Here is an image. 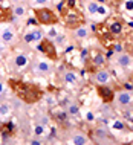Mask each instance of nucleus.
Wrapping results in <instances>:
<instances>
[{
    "instance_id": "1",
    "label": "nucleus",
    "mask_w": 133,
    "mask_h": 145,
    "mask_svg": "<svg viewBox=\"0 0 133 145\" xmlns=\"http://www.w3.org/2000/svg\"><path fill=\"white\" fill-rule=\"evenodd\" d=\"M9 86L15 95L26 104H35L43 98V90L35 84L25 83L22 80H9Z\"/></svg>"
},
{
    "instance_id": "2",
    "label": "nucleus",
    "mask_w": 133,
    "mask_h": 145,
    "mask_svg": "<svg viewBox=\"0 0 133 145\" xmlns=\"http://www.w3.org/2000/svg\"><path fill=\"white\" fill-rule=\"evenodd\" d=\"M34 18L37 20V23H40L43 26H54L58 25L60 22V17L54 9L46 6H40V8H35L34 9Z\"/></svg>"
},
{
    "instance_id": "3",
    "label": "nucleus",
    "mask_w": 133,
    "mask_h": 145,
    "mask_svg": "<svg viewBox=\"0 0 133 145\" xmlns=\"http://www.w3.org/2000/svg\"><path fill=\"white\" fill-rule=\"evenodd\" d=\"M37 50H40L45 57L49 58V61H57L58 60V50L54 40L48 37H43L40 41L37 43Z\"/></svg>"
},
{
    "instance_id": "4",
    "label": "nucleus",
    "mask_w": 133,
    "mask_h": 145,
    "mask_svg": "<svg viewBox=\"0 0 133 145\" xmlns=\"http://www.w3.org/2000/svg\"><path fill=\"white\" fill-rule=\"evenodd\" d=\"M84 22H86V18H84V15L83 12H80V11L77 9H69V12L64 15V26L67 29H77V28H80V26H83L84 25Z\"/></svg>"
},
{
    "instance_id": "5",
    "label": "nucleus",
    "mask_w": 133,
    "mask_h": 145,
    "mask_svg": "<svg viewBox=\"0 0 133 145\" xmlns=\"http://www.w3.org/2000/svg\"><path fill=\"white\" fill-rule=\"evenodd\" d=\"M95 90H96L98 98L103 101L104 104H112L113 101H115V98H116L115 90H113L110 86H107V84H96Z\"/></svg>"
},
{
    "instance_id": "6",
    "label": "nucleus",
    "mask_w": 133,
    "mask_h": 145,
    "mask_svg": "<svg viewBox=\"0 0 133 145\" xmlns=\"http://www.w3.org/2000/svg\"><path fill=\"white\" fill-rule=\"evenodd\" d=\"M92 136V142H113V139L110 138V133L104 128H93L90 131Z\"/></svg>"
},
{
    "instance_id": "7",
    "label": "nucleus",
    "mask_w": 133,
    "mask_h": 145,
    "mask_svg": "<svg viewBox=\"0 0 133 145\" xmlns=\"http://www.w3.org/2000/svg\"><path fill=\"white\" fill-rule=\"evenodd\" d=\"M105 25H107L110 34H113L115 37L119 34H123V31H124V22L119 20V18H112V20H109Z\"/></svg>"
},
{
    "instance_id": "8",
    "label": "nucleus",
    "mask_w": 133,
    "mask_h": 145,
    "mask_svg": "<svg viewBox=\"0 0 133 145\" xmlns=\"http://www.w3.org/2000/svg\"><path fill=\"white\" fill-rule=\"evenodd\" d=\"M93 78H95L96 84H107L109 81H110V72L109 70H105L104 67L103 69H96L95 72H93Z\"/></svg>"
},
{
    "instance_id": "9",
    "label": "nucleus",
    "mask_w": 133,
    "mask_h": 145,
    "mask_svg": "<svg viewBox=\"0 0 133 145\" xmlns=\"http://www.w3.org/2000/svg\"><path fill=\"white\" fill-rule=\"evenodd\" d=\"M90 64L95 69H103V67H105V64H107V58H105V55L103 52L96 50V52L93 54L92 60H90Z\"/></svg>"
},
{
    "instance_id": "10",
    "label": "nucleus",
    "mask_w": 133,
    "mask_h": 145,
    "mask_svg": "<svg viewBox=\"0 0 133 145\" xmlns=\"http://www.w3.org/2000/svg\"><path fill=\"white\" fill-rule=\"evenodd\" d=\"M132 63H133V58H132L130 54H127V52H121L119 54V57H118V66L119 67L127 69V67L132 66Z\"/></svg>"
},
{
    "instance_id": "11",
    "label": "nucleus",
    "mask_w": 133,
    "mask_h": 145,
    "mask_svg": "<svg viewBox=\"0 0 133 145\" xmlns=\"http://www.w3.org/2000/svg\"><path fill=\"white\" fill-rule=\"evenodd\" d=\"M89 142H90V139H89V136L86 135V133H80V131L73 133V136H72V144L73 145H86Z\"/></svg>"
},
{
    "instance_id": "12",
    "label": "nucleus",
    "mask_w": 133,
    "mask_h": 145,
    "mask_svg": "<svg viewBox=\"0 0 133 145\" xmlns=\"http://www.w3.org/2000/svg\"><path fill=\"white\" fill-rule=\"evenodd\" d=\"M12 63H14V66L17 69H25L26 66L29 64V58L26 57V55H23V54H20V55H15L14 57Z\"/></svg>"
},
{
    "instance_id": "13",
    "label": "nucleus",
    "mask_w": 133,
    "mask_h": 145,
    "mask_svg": "<svg viewBox=\"0 0 133 145\" xmlns=\"http://www.w3.org/2000/svg\"><path fill=\"white\" fill-rule=\"evenodd\" d=\"M72 35L75 37V40H84V38H87V35H89V29H87V26H80V28H77V29H73L72 31Z\"/></svg>"
},
{
    "instance_id": "14",
    "label": "nucleus",
    "mask_w": 133,
    "mask_h": 145,
    "mask_svg": "<svg viewBox=\"0 0 133 145\" xmlns=\"http://www.w3.org/2000/svg\"><path fill=\"white\" fill-rule=\"evenodd\" d=\"M14 31L12 29H3L2 32H0V40H2L3 43H6V44H9V43L14 41Z\"/></svg>"
},
{
    "instance_id": "15",
    "label": "nucleus",
    "mask_w": 133,
    "mask_h": 145,
    "mask_svg": "<svg viewBox=\"0 0 133 145\" xmlns=\"http://www.w3.org/2000/svg\"><path fill=\"white\" fill-rule=\"evenodd\" d=\"M52 116H54V119H55L58 124H69V121H67L69 113H67V112H64V110L54 112V113H52Z\"/></svg>"
},
{
    "instance_id": "16",
    "label": "nucleus",
    "mask_w": 133,
    "mask_h": 145,
    "mask_svg": "<svg viewBox=\"0 0 133 145\" xmlns=\"http://www.w3.org/2000/svg\"><path fill=\"white\" fill-rule=\"evenodd\" d=\"M115 99H118V103L121 105H128V104H132V95L128 92H121L116 95Z\"/></svg>"
},
{
    "instance_id": "17",
    "label": "nucleus",
    "mask_w": 133,
    "mask_h": 145,
    "mask_svg": "<svg viewBox=\"0 0 133 145\" xmlns=\"http://www.w3.org/2000/svg\"><path fill=\"white\" fill-rule=\"evenodd\" d=\"M12 15L14 17H17V18H20V17H23V15L26 14V6L25 5H22V3H15V5L12 6Z\"/></svg>"
},
{
    "instance_id": "18",
    "label": "nucleus",
    "mask_w": 133,
    "mask_h": 145,
    "mask_svg": "<svg viewBox=\"0 0 133 145\" xmlns=\"http://www.w3.org/2000/svg\"><path fill=\"white\" fill-rule=\"evenodd\" d=\"M50 69H52V66H50L49 61H38L37 64V70L40 73H49Z\"/></svg>"
},
{
    "instance_id": "19",
    "label": "nucleus",
    "mask_w": 133,
    "mask_h": 145,
    "mask_svg": "<svg viewBox=\"0 0 133 145\" xmlns=\"http://www.w3.org/2000/svg\"><path fill=\"white\" fill-rule=\"evenodd\" d=\"M64 81H66L67 84H73V83H77V81H78L77 73H75V72H72V70L66 72V73H64Z\"/></svg>"
},
{
    "instance_id": "20",
    "label": "nucleus",
    "mask_w": 133,
    "mask_h": 145,
    "mask_svg": "<svg viewBox=\"0 0 133 145\" xmlns=\"http://www.w3.org/2000/svg\"><path fill=\"white\" fill-rule=\"evenodd\" d=\"M34 135L37 136V138H41L43 135H45V125L40 124V122H37L34 125Z\"/></svg>"
},
{
    "instance_id": "21",
    "label": "nucleus",
    "mask_w": 133,
    "mask_h": 145,
    "mask_svg": "<svg viewBox=\"0 0 133 145\" xmlns=\"http://www.w3.org/2000/svg\"><path fill=\"white\" fill-rule=\"evenodd\" d=\"M66 112H67L70 116H77L78 113H80V105L78 104H69V107H67Z\"/></svg>"
},
{
    "instance_id": "22",
    "label": "nucleus",
    "mask_w": 133,
    "mask_h": 145,
    "mask_svg": "<svg viewBox=\"0 0 133 145\" xmlns=\"http://www.w3.org/2000/svg\"><path fill=\"white\" fill-rule=\"evenodd\" d=\"M86 8H87V12L93 15V14H96V9H98V3H96L95 0H92V2H87V6H86Z\"/></svg>"
},
{
    "instance_id": "23",
    "label": "nucleus",
    "mask_w": 133,
    "mask_h": 145,
    "mask_svg": "<svg viewBox=\"0 0 133 145\" xmlns=\"http://www.w3.org/2000/svg\"><path fill=\"white\" fill-rule=\"evenodd\" d=\"M57 9H58V12H60L61 15H63V17H64V15L69 12V8L64 5V2H63V0H61V2H60V3H58V5H57Z\"/></svg>"
},
{
    "instance_id": "24",
    "label": "nucleus",
    "mask_w": 133,
    "mask_h": 145,
    "mask_svg": "<svg viewBox=\"0 0 133 145\" xmlns=\"http://www.w3.org/2000/svg\"><path fill=\"white\" fill-rule=\"evenodd\" d=\"M9 112H11V107H9V104H5V103H2L0 104V115H9Z\"/></svg>"
},
{
    "instance_id": "25",
    "label": "nucleus",
    "mask_w": 133,
    "mask_h": 145,
    "mask_svg": "<svg viewBox=\"0 0 133 145\" xmlns=\"http://www.w3.org/2000/svg\"><path fill=\"white\" fill-rule=\"evenodd\" d=\"M112 127L115 128V130H126V124L123 122V121H115V122L112 124Z\"/></svg>"
},
{
    "instance_id": "26",
    "label": "nucleus",
    "mask_w": 133,
    "mask_h": 145,
    "mask_svg": "<svg viewBox=\"0 0 133 145\" xmlns=\"http://www.w3.org/2000/svg\"><path fill=\"white\" fill-rule=\"evenodd\" d=\"M96 14H98V15H103V17H104V15H107V14H109V9L105 8V5H98Z\"/></svg>"
},
{
    "instance_id": "27",
    "label": "nucleus",
    "mask_w": 133,
    "mask_h": 145,
    "mask_svg": "<svg viewBox=\"0 0 133 145\" xmlns=\"http://www.w3.org/2000/svg\"><path fill=\"white\" fill-rule=\"evenodd\" d=\"M32 34H34V40H35V43L37 41H40L45 35H43V32H41V29H35V31H32Z\"/></svg>"
},
{
    "instance_id": "28",
    "label": "nucleus",
    "mask_w": 133,
    "mask_h": 145,
    "mask_svg": "<svg viewBox=\"0 0 133 145\" xmlns=\"http://www.w3.org/2000/svg\"><path fill=\"white\" fill-rule=\"evenodd\" d=\"M54 38H55L54 43H57V44H64V41H66V37L64 35H60V34H57Z\"/></svg>"
},
{
    "instance_id": "29",
    "label": "nucleus",
    "mask_w": 133,
    "mask_h": 145,
    "mask_svg": "<svg viewBox=\"0 0 133 145\" xmlns=\"http://www.w3.org/2000/svg\"><path fill=\"white\" fill-rule=\"evenodd\" d=\"M64 5L69 8V9H75L77 8V0H63Z\"/></svg>"
},
{
    "instance_id": "30",
    "label": "nucleus",
    "mask_w": 133,
    "mask_h": 145,
    "mask_svg": "<svg viewBox=\"0 0 133 145\" xmlns=\"http://www.w3.org/2000/svg\"><path fill=\"white\" fill-rule=\"evenodd\" d=\"M23 40H25V43H34V34L32 32H28V34H25V37H23Z\"/></svg>"
},
{
    "instance_id": "31",
    "label": "nucleus",
    "mask_w": 133,
    "mask_h": 145,
    "mask_svg": "<svg viewBox=\"0 0 133 145\" xmlns=\"http://www.w3.org/2000/svg\"><path fill=\"white\" fill-rule=\"evenodd\" d=\"M124 118L133 124V112H132V110H126V112H124Z\"/></svg>"
},
{
    "instance_id": "32",
    "label": "nucleus",
    "mask_w": 133,
    "mask_h": 145,
    "mask_svg": "<svg viewBox=\"0 0 133 145\" xmlns=\"http://www.w3.org/2000/svg\"><path fill=\"white\" fill-rule=\"evenodd\" d=\"M119 3H121V0H105V5H110V6H113V8L118 6Z\"/></svg>"
},
{
    "instance_id": "33",
    "label": "nucleus",
    "mask_w": 133,
    "mask_h": 145,
    "mask_svg": "<svg viewBox=\"0 0 133 145\" xmlns=\"http://www.w3.org/2000/svg\"><path fill=\"white\" fill-rule=\"evenodd\" d=\"M126 9L127 11H133V0H127L126 2Z\"/></svg>"
},
{
    "instance_id": "34",
    "label": "nucleus",
    "mask_w": 133,
    "mask_h": 145,
    "mask_svg": "<svg viewBox=\"0 0 133 145\" xmlns=\"http://www.w3.org/2000/svg\"><path fill=\"white\" fill-rule=\"evenodd\" d=\"M87 55H89V50L87 49H83V52H81V58H83V60H84V58L87 60Z\"/></svg>"
},
{
    "instance_id": "35",
    "label": "nucleus",
    "mask_w": 133,
    "mask_h": 145,
    "mask_svg": "<svg viewBox=\"0 0 133 145\" xmlns=\"http://www.w3.org/2000/svg\"><path fill=\"white\" fill-rule=\"evenodd\" d=\"M32 2L37 5H45V3H48V0H32Z\"/></svg>"
},
{
    "instance_id": "36",
    "label": "nucleus",
    "mask_w": 133,
    "mask_h": 145,
    "mask_svg": "<svg viewBox=\"0 0 133 145\" xmlns=\"http://www.w3.org/2000/svg\"><path fill=\"white\" fill-rule=\"evenodd\" d=\"M31 144H32V145H40V144H41V140L37 138V139H32V140H31Z\"/></svg>"
},
{
    "instance_id": "37",
    "label": "nucleus",
    "mask_w": 133,
    "mask_h": 145,
    "mask_svg": "<svg viewBox=\"0 0 133 145\" xmlns=\"http://www.w3.org/2000/svg\"><path fill=\"white\" fill-rule=\"evenodd\" d=\"M86 116H87V121H90V122L93 121V115H92L90 112H87V113H86Z\"/></svg>"
},
{
    "instance_id": "38",
    "label": "nucleus",
    "mask_w": 133,
    "mask_h": 145,
    "mask_svg": "<svg viewBox=\"0 0 133 145\" xmlns=\"http://www.w3.org/2000/svg\"><path fill=\"white\" fill-rule=\"evenodd\" d=\"M3 90H5V87H3V83H2V81H0V95H2V93H3Z\"/></svg>"
},
{
    "instance_id": "39",
    "label": "nucleus",
    "mask_w": 133,
    "mask_h": 145,
    "mask_svg": "<svg viewBox=\"0 0 133 145\" xmlns=\"http://www.w3.org/2000/svg\"><path fill=\"white\" fill-rule=\"evenodd\" d=\"M96 3H98V5H105V0H95Z\"/></svg>"
},
{
    "instance_id": "40",
    "label": "nucleus",
    "mask_w": 133,
    "mask_h": 145,
    "mask_svg": "<svg viewBox=\"0 0 133 145\" xmlns=\"http://www.w3.org/2000/svg\"><path fill=\"white\" fill-rule=\"evenodd\" d=\"M130 83H132V86H133V73H132V78H130Z\"/></svg>"
},
{
    "instance_id": "41",
    "label": "nucleus",
    "mask_w": 133,
    "mask_h": 145,
    "mask_svg": "<svg viewBox=\"0 0 133 145\" xmlns=\"http://www.w3.org/2000/svg\"><path fill=\"white\" fill-rule=\"evenodd\" d=\"M12 2H14V3H18V2H20V0H12Z\"/></svg>"
},
{
    "instance_id": "42",
    "label": "nucleus",
    "mask_w": 133,
    "mask_h": 145,
    "mask_svg": "<svg viewBox=\"0 0 133 145\" xmlns=\"http://www.w3.org/2000/svg\"><path fill=\"white\" fill-rule=\"evenodd\" d=\"M130 55H132V58H133V48H132V54H130Z\"/></svg>"
},
{
    "instance_id": "43",
    "label": "nucleus",
    "mask_w": 133,
    "mask_h": 145,
    "mask_svg": "<svg viewBox=\"0 0 133 145\" xmlns=\"http://www.w3.org/2000/svg\"><path fill=\"white\" fill-rule=\"evenodd\" d=\"M77 2H83V0H77Z\"/></svg>"
},
{
    "instance_id": "44",
    "label": "nucleus",
    "mask_w": 133,
    "mask_h": 145,
    "mask_svg": "<svg viewBox=\"0 0 133 145\" xmlns=\"http://www.w3.org/2000/svg\"><path fill=\"white\" fill-rule=\"evenodd\" d=\"M0 57H2V54H0Z\"/></svg>"
}]
</instances>
